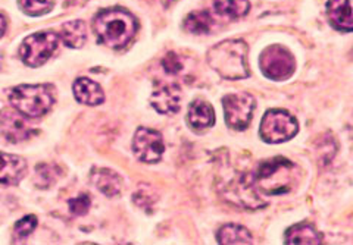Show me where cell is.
<instances>
[{
  "instance_id": "cell-1",
  "label": "cell",
  "mask_w": 353,
  "mask_h": 245,
  "mask_svg": "<svg viewBox=\"0 0 353 245\" xmlns=\"http://www.w3.org/2000/svg\"><path fill=\"white\" fill-rule=\"evenodd\" d=\"M97 40L109 49H123L137 32V19L123 8H109L93 19Z\"/></svg>"
},
{
  "instance_id": "cell-2",
  "label": "cell",
  "mask_w": 353,
  "mask_h": 245,
  "mask_svg": "<svg viewBox=\"0 0 353 245\" xmlns=\"http://www.w3.org/2000/svg\"><path fill=\"white\" fill-rule=\"evenodd\" d=\"M252 180L259 191L268 195H280L290 193L297 185L301 171L289 159L274 158L262 162Z\"/></svg>"
},
{
  "instance_id": "cell-3",
  "label": "cell",
  "mask_w": 353,
  "mask_h": 245,
  "mask_svg": "<svg viewBox=\"0 0 353 245\" xmlns=\"http://www.w3.org/2000/svg\"><path fill=\"white\" fill-rule=\"evenodd\" d=\"M208 63L227 80L249 76L248 44L243 40H227L208 52Z\"/></svg>"
},
{
  "instance_id": "cell-4",
  "label": "cell",
  "mask_w": 353,
  "mask_h": 245,
  "mask_svg": "<svg viewBox=\"0 0 353 245\" xmlns=\"http://www.w3.org/2000/svg\"><path fill=\"white\" fill-rule=\"evenodd\" d=\"M10 105L18 114L26 118H41L46 115L54 103V90L52 85H18L9 94Z\"/></svg>"
},
{
  "instance_id": "cell-5",
  "label": "cell",
  "mask_w": 353,
  "mask_h": 245,
  "mask_svg": "<svg viewBox=\"0 0 353 245\" xmlns=\"http://www.w3.org/2000/svg\"><path fill=\"white\" fill-rule=\"evenodd\" d=\"M58 46L59 36L54 34V32H36V34H31L22 41L19 47V56L26 65L31 66V68H37V66H41L52 58V54L57 52Z\"/></svg>"
},
{
  "instance_id": "cell-6",
  "label": "cell",
  "mask_w": 353,
  "mask_h": 245,
  "mask_svg": "<svg viewBox=\"0 0 353 245\" xmlns=\"http://www.w3.org/2000/svg\"><path fill=\"white\" fill-rule=\"evenodd\" d=\"M299 129L297 120L285 110L274 109L263 115L259 134L265 142L280 144L292 140Z\"/></svg>"
},
{
  "instance_id": "cell-7",
  "label": "cell",
  "mask_w": 353,
  "mask_h": 245,
  "mask_svg": "<svg viewBox=\"0 0 353 245\" xmlns=\"http://www.w3.org/2000/svg\"><path fill=\"white\" fill-rule=\"evenodd\" d=\"M259 66L263 75L274 81H284L294 72L293 54L283 46H270L261 53Z\"/></svg>"
},
{
  "instance_id": "cell-8",
  "label": "cell",
  "mask_w": 353,
  "mask_h": 245,
  "mask_svg": "<svg viewBox=\"0 0 353 245\" xmlns=\"http://www.w3.org/2000/svg\"><path fill=\"white\" fill-rule=\"evenodd\" d=\"M224 115L227 125L231 129L243 131L246 129L252 120L253 110H255V98L249 93L227 94L223 98Z\"/></svg>"
},
{
  "instance_id": "cell-9",
  "label": "cell",
  "mask_w": 353,
  "mask_h": 245,
  "mask_svg": "<svg viewBox=\"0 0 353 245\" xmlns=\"http://www.w3.org/2000/svg\"><path fill=\"white\" fill-rule=\"evenodd\" d=\"M132 151L140 162L157 163L165 153V142L162 134L152 128H139L132 140Z\"/></svg>"
},
{
  "instance_id": "cell-10",
  "label": "cell",
  "mask_w": 353,
  "mask_h": 245,
  "mask_svg": "<svg viewBox=\"0 0 353 245\" xmlns=\"http://www.w3.org/2000/svg\"><path fill=\"white\" fill-rule=\"evenodd\" d=\"M225 197L228 202L246 209H261L265 203L256 193L255 184L250 175H239L225 187Z\"/></svg>"
},
{
  "instance_id": "cell-11",
  "label": "cell",
  "mask_w": 353,
  "mask_h": 245,
  "mask_svg": "<svg viewBox=\"0 0 353 245\" xmlns=\"http://www.w3.org/2000/svg\"><path fill=\"white\" fill-rule=\"evenodd\" d=\"M181 90L179 85L158 83L150 97L152 106L162 115H172L180 110Z\"/></svg>"
},
{
  "instance_id": "cell-12",
  "label": "cell",
  "mask_w": 353,
  "mask_h": 245,
  "mask_svg": "<svg viewBox=\"0 0 353 245\" xmlns=\"http://www.w3.org/2000/svg\"><path fill=\"white\" fill-rule=\"evenodd\" d=\"M0 129L10 142L24 141L32 134V128L28 125L26 116L12 112V110L0 112Z\"/></svg>"
},
{
  "instance_id": "cell-13",
  "label": "cell",
  "mask_w": 353,
  "mask_h": 245,
  "mask_svg": "<svg viewBox=\"0 0 353 245\" xmlns=\"http://www.w3.org/2000/svg\"><path fill=\"white\" fill-rule=\"evenodd\" d=\"M27 172V162L15 154L0 151V184L15 185Z\"/></svg>"
},
{
  "instance_id": "cell-14",
  "label": "cell",
  "mask_w": 353,
  "mask_h": 245,
  "mask_svg": "<svg viewBox=\"0 0 353 245\" xmlns=\"http://www.w3.org/2000/svg\"><path fill=\"white\" fill-rule=\"evenodd\" d=\"M327 15L336 30L349 32L353 28L352 0H330L327 3Z\"/></svg>"
},
{
  "instance_id": "cell-15",
  "label": "cell",
  "mask_w": 353,
  "mask_h": 245,
  "mask_svg": "<svg viewBox=\"0 0 353 245\" xmlns=\"http://www.w3.org/2000/svg\"><path fill=\"white\" fill-rule=\"evenodd\" d=\"M92 184L105 194L106 197H117L123 191V180L121 176L112 171L106 168H94L92 171Z\"/></svg>"
},
{
  "instance_id": "cell-16",
  "label": "cell",
  "mask_w": 353,
  "mask_h": 245,
  "mask_svg": "<svg viewBox=\"0 0 353 245\" xmlns=\"http://www.w3.org/2000/svg\"><path fill=\"white\" fill-rule=\"evenodd\" d=\"M72 90L75 98L87 106H97L103 103L105 100V94L101 85L88 80V78H79V80H75Z\"/></svg>"
},
{
  "instance_id": "cell-17",
  "label": "cell",
  "mask_w": 353,
  "mask_h": 245,
  "mask_svg": "<svg viewBox=\"0 0 353 245\" xmlns=\"http://www.w3.org/2000/svg\"><path fill=\"white\" fill-rule=\"evenodd\" d=\"M187 122L193 129H205L214 125L215 114L212 106L205 100H194L187 112Z\"/></svg>"
},
{
  "instance_id": "cell-18",
  "label": "cell",
  "mask_w": 353,
  "mask_h": 245,
  "mask_svg": "<svg viewBox=\"0 0 353 245\" xmlns=\"http://www.w3.org/2000/svg\"><path fill=\"white\" fill-rule=\"evenodd\" d=\"M61 39L71 49H80L87 41V28L83 21H70L61 28Z\"/></svg>"
},
{
  "instance_id": "cell-19",
  "label": "cell",
  "mask_w": 353,
  "mask_h": 245,
  "mask_svg": "<svg viewBox=\"0 0 353 245\" xmlns=\"http://www.w3.org/2000/svg\"><path fill=\"white\" fill-rule=\"evenodd\" d=\"M323 237L312 225L299 224L285 232V244H321Z\"/></svg>"
},
{
  "instance_id": "cell-20",
  "label": "cell",
  "mask_w": 353,
  "mask_h": 245,
  "mask_svg": "<svg viewBox=\"0 0 353 245\" xmlns=\"http://www.w3.org/2000/svg\"><path fill=\"white\" fill-rule=\"evenodd\" d=\"M214 27V18L208 10H194L184 19V30L192 34H208Z\"/></svg>"
},
{
  "instance_id": "cell-21",
  "label": "cell",
  "mask_w": 353,
  "mask_h": 245,
  "mask_svg": "<svg viewBox=\"0 0 353 245\" xmlns=\"http://www.w3.org/2000/svg\"><path fill=\"white\" fill-rule=\"evenodd\" d=\"M214 8L219 15L237 19L248 15L250 3L249 0H214Z\"/></svg>"
},
{
  "instance_id": "cell-22",
  "label": "cell",
  "mask_w": 353,
  "mask_h": 245,
  "mask_svg": "<svg viewBox=\"0 0 353 245\" xmlns=\"http://www.w3.org/2000/svg\"><path fill=\"white\" fill-rule=\"evenodd\" d=\"M218 242L219 244H252L250 232L236 224H228L218 231Z\"/></svg>"
},
{
  "instance_id": "cell-23",
  "label": "cell",
  "mask_w": 353,
  "mask_h": 245,
  "mask_svg": "<svg viewBox=\"0 0 353 245\" xmlns=\"http://www.w3.org/2000/svg\"><path fill=\"white\" fill-rule=\"evenodd\" d=\"M19 6L27 15L40 17L50 12L54 6V0H19Z\"/></svg>"
},
{
  "instance_id": "cell-24",
  "label": "cell",
  "mask_w": 353,
  "mask_h": 245,
  "mask_svg": "<svg viewBox=\"0 0 353 245\" xmlns=\"http://www.w3.org/2000/svg\"><path fill=\"white\" fill-rule=\"evenodd\" d=\"M36 176H37L36 184L41 188H46V187L52 185L54 182V180H57V168H54V166L46 164V163H41L37 166Z\"/></svg>"
},
{
  "instance_id": "cell-25",
  "label": "cell",
  "mask_w": 353,
  "mask_h": 245,
  "mask_svg": "<svg viewBox=\"0 0 353 245\" xmlns=\"http://www.w3.org/2000/svg\"><path fill=\"white\" fill-rule=\"evenodd\" d=\"M36 226H37V217L30 215V216L22 217L21 220L17 222L15 233H17L19 238H26V237L30 235L32 231L36 229Z\"/></svg>"
},
{
  "instance_id": "cell-26",
  "label": "cell",
  "mask_w": 353,
  "mask_h": 245,
  "mask_svg": "<svg viewBox=\"0 0 353 245\" xmlns=\"http://www.w3.org/2000/svg\"><path fill=\"white\" fill-rule=\"evenodd\" d=\"M162 66H163V70L167 71V74L176 75V74H180L183 71L184 63H183V59L179 56V54L171 52L163 58Z\"/></svg>"
},
{
  "instance_id": "cell-27",
  "label": "cell",
  "mask_w": 353,
  "mask_h": 245,
  "mask_svg": "<svg viewBox=\"0 0 353 245\" xmlns=\"http://www.w3.org/2000/svg\"><path fill=\"white\" fill-rule=\"evenodd\" d=\"M90 206H92L90 197L85 195V194H81L79 197L70 200V210H71V213L75 215V216L85 215L88 209H90Z\"/></svg>"
},
{
  "instance_id": "cell-28",
  "label": "cell",
  "mask_w": 353,
  "mask_h": 245,
  "mask_svg": "<svg viewBox=\"0 0 353 245\" xmlns=\"http://www.w3.org/2000/svg\"><path fill=\"white\" fill-rule=\"evenodd\" d=\"M6 27H8V22H6L5 17H3V15H0V39H2V36L5 34Z\"/></svg>"
},
{
  "instance_id": "cell-29",
  "label": "cell",
  "mask_w": 353,
  "mask_h": 245,
  "mask_svg": "<svg viewBox=\"0 0 353 245\" xmlns=\"http://www.w3.org/2000/svg\"><path fill=\"white\" fill-rule=\"evenodd\" d=\"M157 2H159L162 6H165V8H168L172 2H175V0H157Z\"/></svg>"
}]
</instances>
